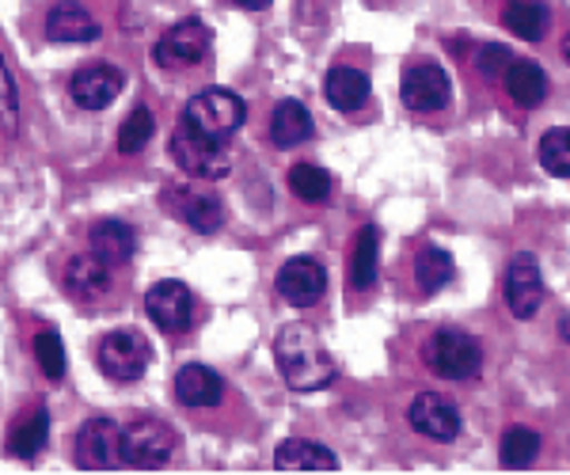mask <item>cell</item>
I'll list each match as a JSON object with an SVG mask.
<instances>
[{"label":"cell","instance_id":"obj_18","mask_svg":"<svg viewBox=\"0 0 570 475\" xmlns=\"http://www.w3.org/2000/svg\"><path fill=\"white\" fill-rule=\"evenodd\" d=\"M88 251H96L99 259L110 263V267H122V263L134 259L137 251V236L134 228L126 221H115V217H107V221H96L88 232Z\"/></svg>","mask_w":570,"mask_h":475},{"label":"cell","instance_id":"obj_2","mask_svg":"<svg viewBox=\"0 0 570 475\" xmlns=\"http://www.w3.org/2000/svg\"><path fill=\"white\" fill-rule=\"evenodd\" d=\"M247 118V103L236 91L228 88H206L198 91L195 99H190L187 107H183V126H190L195 133H206L214 137V141H228L236 130L244 126Z\"/></svg>","mask_w":570,"mask_h":475},{"label":"cell","instance_id":"obj_34","mask_svg":"<svg viewBox=\"0 0 570 475\" xmlns=\"http://www.w3.org/2000/svg\"><path fill=\"white\" fill-rule=\"evenodd\" d=\"M233 4H240V8H247V12H263L271 0H233Z\"/></svg>","mask_w":570,"mask_h":475},{"label":"cell","instance_id":"obj_11","mask_svg":"<svg viewBox=\"0 0 570 475\" xmlns=\"http://www.w3.org/2000/svg\"><path fill=\"white\" fill-rule=\"evenodd\" d=\"M505 305L518 319H532L544 305V274L529 251H521L505 270Z\"/></svg>","mask_w":570,"mask_h":475},{"label":"cell","instance_id":"obj_35","mask_svg":"<svg viewBox=\"0 0 570 475\" xmlns=\"http://www.w3.org/2000/svg\"><path fill=\"white\" fill-rule=\"evenodd\" d=\"M559 335H563V339L570 343V316L563 319V324H559Z\"/></svg>","mask_w":570,"mask_h":475},{"label":"cell","instance_id":"obj_22","mask_svg":"<svg viewBox=\"0 0 570 475\" xmlns=\"http://www.w3.org/2000/svg\"><path fill=\"white\" fill-rule=\"evenodd\" d=\"M312 115L305 103H297V99H282L278 107H274L271 115V141L278 145V149H297V145H305L312 137Z\"/></svg>","mask_w":570,"mask_h":475},{"label":"cell","instance_id":"obj_1","mask_svg":"<svg viewBox=\"0 0 570 475\" xmlns=\"http://www.w3.org/2000/svg\"><path fill=\"white\" fill-rule=\"evenodd\" d=\"M274 362L282 369V380L293 392H320L335 380V362L327 346L320 343L316 327L308 324H285L274 339Z\"/></svg>","mask_w":570,"mask_h":475},{"label":"cell","instance_id":"obj_27","mask_svg":"<svg viewBox=\"0 0 570 475\" xmlns=\"http://www.w3.org/2000/svg\"><path fill=\"white\" fill-rule=\"evenodd\" d=\"M453 255L449 251H441V248H422L419 251V259H415V281H419V289L426 297H434L438 289H445L449 281H453Z\"/></svg>","mask_w":570,"mask_h":475},{"label":"cell","instance_id":"obj_9","mask_svg":"<svg viewBox=\"0 0 570 475\" xmlns=\"http://www.w3.org/2000/svg\"><path fill=\"white\" fill-rule=\"evenodd\" d=\"M209 42H214V34H209V27L202 20H183L176 27H168V31L160 34V42H156L153 58L160 69H187V66H198L202 58H206Z\"/></svg>","mask_w":570,"mask_h":475},{"label":"cell","instance_id":"obj_21","mask_svg":"<svg viewBox=\"0 0 570 475\" xmlns=\"http://www.w3.org/2000/svg\"><path fill=\"white\" fill-rule=\"evenodd\" d=\"M370 72H362V69H354V66H335L327 72V80H324V96H327V103L335 107V111H343V115H351L357 111V107L370 99Z\"/></svg>","mask_w":570,"mask_h":475},{"label":"cell","instance_id":"obj_16","mask_svg":"<svg viewBox=\"0 0 570 475\" xmlns=\"http://www.w3.org/2000/svg\"><path fill=\"white\" fill-rule=\"evenodd\" d=\"M220 396H225V380H220L209 365L190 362L176 373V399L183 407L206 410V407H217Z\"/></svg>","mask_w":570,"mask_h":475},{"label":"cell","instance_id":"obj_30","mask_svg":"<svg viewBox=\"0 0 570 475\" xmlns=\"http://www.w3.org/2000/svg\"><path fill=\"white\" fill-rule=\"evenodd\" d=\"M156 133V118L149 107H134L130 115H126V122L118 126V152L122 157H134V152H141L145 145L153 141Z\"/></svg>","mask_w":570,"mask_h":475},{"label":"cell","instance_id":"obj_23","mask_svg":"<svg viewBox=\"0 0 570 475\" xmlns=\"http://www.w3.org/2000/svg\"><path fill=\"white\" fill-rule=\"evenodd\" d=\"M502 23L510 34H518V39L525 42H540L548 34V23H551V12L540 0H510L502 12Z\"/></svg>","mask_w":570,"mask_h":475},{"label":"cell","instance_id":"obj_20","mask_svg":"<svg viewBox=\"0 0 570 475\" xmlns=\"http://www.w3.org/2000/svg\"><path fill=\"white\" fill-rule=\"evenodd\" d=\"M274 468L278 472H335L338 456L320 442L293 437V442L278 445V453H274Z\"/></svg>","mask_w":570,"mask_h":475},{"label":"cell","instance_id":"obj_15","mask_svg":"<svg viewBox=\"0 0 570 475\" xmlns=\"http://www.w3.org/2000/svg\"><path fill=\"white\" fill-rule=\"evenodd\" d=\"M46 34H50V42H61V46L96 42L99 23L85 4H77V0H58V4L50 8V16H46Z\"/></svg>","mask_w":570,"mask_h":475},{"label":"cell","instance_id":"obj_8","mask_svg":"<svg viewBox=\"0 0 570 475\" xmlns=\"http://www.w3.org/2000/svg\"><path fill=\"white\" fill-rule=\"evenodd\" d=\"M145 313L164 335H187L195 324V294L183 281H156L145 294Z\"/></svg>","mask_w":570,"mask_h":475},{"label":"cell","instance_id":"obj_29","mask_svg":"<svg viewBox=\"0 0 570 475\" xmlns=\"http://www.w3.org/2000/svg\"><path fill=\"white\" fill-rule=\"evenodd\" d=\"M331 187H335V182H331V176L320 164H297V168L289 171V190L308 206H324L331 198Z\"/></svg>","mask_w":570,"mask_h":475},{"label":"cell","instance_id":"obj_31","mask_svg":"<svg viewBox=\"0 0 570 475\" xmlns=\"http://www.w3.org/2000/svg\"><path fill=\"white\" fill-rule=\"evenodd\" d=\"M540 164H544L548 176L556 179H570V130H548L540 137V149H537Z\"/></svg>","mask_w":570,"mask_h":475},{"label":"cell","instance_id":"obj_4","mask_svg":"<svg viewBox=\"0 0 570 475\" xmlns=\"http://www.w3.org/2000/svg\"><path fill=\"white\" fill-rule=\"evenodd\" d=\"M168 149H171V160L195 179L214 182L233 171V149H228V141H214V137H206V133H195L183 122H179V130L171 133Z\"/></svg>","mask_w":570,"mask_h":475},{"label":"cell","instance_id":"obj_33","mask_svg":"<svg viewBox=\"0 0 570 475\" xmlns=\"http://www.w3.org/2000/svg\"><path fill=\"white\" fill-rule=\"evenodd\" d=\"M510 50H505L502 42H483L480 53H475V69L483 72V80H499L505 77V69H510Z\"/></svg>","mask_w":570,"mask_h":475},{"label":"cell","instance_id":"obj_25","mask_svg":"<svg viewBox=\"0 0 570 475\" xmlns=\"http://www.w3.org/2000/svg\"><path fill=\"white\" fill-rule=\"evenodd\" d=\"M376 255H381V244H376V228L365 225L362 232H357L354 248H351V263H346V278H351V289H357V294L373 289V281H376Z\"/></svg>","mask_w":570,"mask_h":475},{"label":"cell","instance_id":"obj_14","mask_svg":"<svg viewBox=\"0 0 570 475\" xmlns=\"http://www.w3.org/2000/svg\"><path fill=\"white\" fill-rule=\"evenodd\" d=\"M122 85H126L122 69L99 61V66H85V69L72 72L69 91H72V99L85 107V111H104V107H110L118 99Z\"/></svg>","mask_w":570,"mask_h":475},{"label":"cell","instance_id":"obj_28","mask_svg":"<svg viewBox=\"0 0 570 475\" xmlns=\"http://www.w3.org/2000/svg\"><path fill=\"white\" fill-rule=\"evenodd\" d=\"M537 456H540L537 431H529V426H510V431L502 434V445H499L502 468H529Z\"/></svg>","mask_w":570,"mask_h":475},{"label":"cell","instance_id":"obj_5","mask_svg":"<svg viewBox=\"0 0 570 475\" xmlns=\"http://www.w3.org/2000/svg\"><path fill=\"white\" fill-rule=\"evenodd\" d=\"M118 453H122V464H130V468H164L171 461V453H176V431L164 426L160 418H141V423L122 431Z\"/></svg>","mask_w":570,"mask_h":475},{"label":"cell","instance_id":"obj_7","mask_svg":"<svg viewBox=\"0 0 570 475\" xmlns=\"http://www.w3.org/2000/svg\"><path fill=\"white\" fill-rule=\"evenodd\" d=\"M400 99L419 115L445 111L449 99H453V85H449V72L438 61H415L407 66L400 80Z\"/></svg>","mask_w":570,"mask_h":475},{"label":"cell","instance_id":"obj_32","mask_svg":"<svg viewBox=\"0 0 570 475\" xmlns=\"http://www.w3.org/2000/svg\"><path fill=\"white\" fill-rule=\"evenodd\" d=\"M35 358H39L42 373L50 380H61L66 377V346H61V339L53 331H42L35 335Z\"/></svg>","mask_w":570,"mask_h":475},{"label":"cell","instance_id":"obj_17","mask_svg":"<svg viewBox=\"0 0 570 475\" xmlns=\"http://www.w3.org/2000/svg\"><path fill=\"white\" fill-rule=\"evenodd\" d=\"M168 195H171V209H176L195 232L214 236L217 228L225 225V206H220L217 195H198V190H187V187L168 190Z\"/></svg>","mask_w":570,"mask_h":475},{"label":"cell","instance_id":"obj_10","mask_svg":"<svg viewBox=\"0 0 570 475\" xmlns=\"http://www.w3.org/2000/svg\"><path fill=\"white\" fill-rule=\"evenodd\" d=\"M274 286H278L285 305L312 308V305H320L327 294V270L320 267L316 259H308V255H297V259L282 263L278 281H274Z\"/></svg>","mask_w":570,"mask_h":475},{"label":"cell","instance_id":"obj_19","mask_svg":"<svg viewBox=\"0 0 570 475\" xmlns=\"http://www.w3.org/2000/svg\"><path fill=\"white\" fill-rule=\"evenodd\" d=\"M66 286L77 300H99L110 289V263L99 259L96 251L88 255H72L66 267Z\"/></svg>","mask_w":570,"mask_h":475},{"label":"cell","instance_id":"obj_12","mask_svg":"<svg viewBox=\"0 0 570 475\" xmlns=\"http://www.w3.org/2000/svg\"><path fill=\"white\" fill-rule=\"evenodd\" d=\"M407 423L430 442H453L461 434V410H456L453 399L438 396V392H419L407 407Z\"/></svg>","mask_w":570,"mask_h":475},{"label":"cell","instance_id":"obj_26","mask_svg":"<svg viewBox=\"0 0 570 475\" xmlns=\"http://www.w3.org/2000/svg\"><path fill=\"white\" fill-rule=\"evenodd\" d=\"M46 442H50V415H46V407H35L31 415L8 434V453H12L16 461H35V456L46 449Z\"/></svg>","mask_w":570,"mask_h":475},{"label":"cell","instance_id":"obj_6","mask_svg":"<svg viewBox=\"0 0 570 475\" xmlns=\"http://www.w3.org/2000/svg\"><path fill=\"white\" fill-rule=\"evenodd\" d=\"M96 358H99V369H104L110 380H118V385H134V380L145 377L153 354H149V343H145L141 335L110 331V335H104V343H99Z\"/></svg>","mask_w":570,"mask_h":475},{"label":"cell","instance_id":"obj_36","mask_svg":"<svg viewBox=\"0 0 570 475\" xmlns=\"http://www.w3.org/2000/svg\"><path fill=\"white\" fill-rule=\"evenodd\" d=\"M563 58L570 61V31H567V39H563Z\"/></svg>","mask_w":570,"mask_h":475},{"label":"cell","instance_id":"obj_24","mask_svg":"<svg viewBox=\"0 0 570 475\" xmlns=\"http://www.w3.org/2000/svg\"><path fill=\"white\" fill-rule=\"evenodd\" d=\"M505 91H510L513 103L521 107H540L548 96V77L540 66H532V61H510V69H505Z\"/></svg>","mask_w":570,"mask_h":475},{"label":"cell","instance_id":"obj_13","mask_svg":"<svg viewBox=\"0 0 570 475\" xmlns=\"http://www.w3.org/2000/svg\"><path fill=\"white\" fill-rule=\"evenodd\" d=\"M118 445H122V431H118L110 418H88L77 434V464L88 472L115 468V464L122 461Z\"/></svg>","mask_w":570,"mask_h":475},{"label":"cell","instance_id":"obj_3","mask_svg":"<svg viewBox=\"0 0 570 475\" xmlns=\"http://www.w3.org/2000/svg\"><path fill=\"white\" fill-rule=\"evenodd\" d=\"M426 365L434 377H445V380H472L483 365V350L480 343L472 339L461 327H441V331L430 335L426 343Z\"/></svg>","mask_w":570,"mask_h":475}]
</instances>
